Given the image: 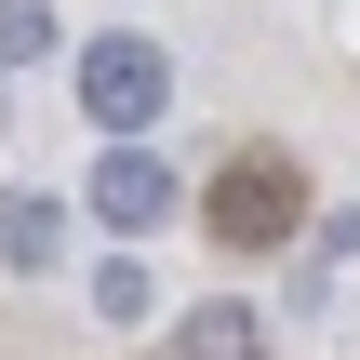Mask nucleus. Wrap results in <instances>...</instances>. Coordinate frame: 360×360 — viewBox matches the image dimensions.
Returning <instances> with one entry per match:
<instances>
[{
    "label": "nucleus",
    "mask_w": 360,
    "mask_h": 360,
    "mask_svg": "<svg viewBox=\"0 0 360 360\" xmlns=\"http://www.w3.org/2000/svg\"><path fill=\"white\" fill-rule=\"evenodd\" d=\"M294 227H307V174H294L281 147H240V160L214 174V240H227V254H281Z\"/></svg>",
    "instance_id": "nucleus-1"
},
{
    "label": "nucleus",
    "mask_w": 360,
    "mask_h": 360,
    "mask_svg": "<svg viewBox=\"0 0 360 360\" xmlns=\"http://www.w3.org/2000/svg\"><path fill=\"white\" fill-rule=\"evenodd\" d=\"M80 107H94V134H147V120L174 107V53H160V40H134V27L80 40Z\"/></svg>",
    "instance_id": "nucleus-2"
},
{
    "label": "nucleus",
    "mask_w": 360,
    "mask_h": 360,
    "mask_svg": "<svg viewBox=\"0 0 360 360\" xmlns=\"http://www.w3.org/2000/svg\"><path fill=\"white\" fill-rule=\"evenodd\" d=\"M80 200H94V214H107L120 240H147V227L174 214V160H160L147 134H107V147H94V187H80Z\"/></svg>",
    "instance_id": "nucleus-3"
},
{
    "label": "nucleus",
    "mask_w": 360,
    "mask_h": 360,
    "mask_svg": "<svg viewBox=\"0 0 360 360\" xmlns=\"http://www.w3.org/2000/svg\"><path fill=\"white\" fill-rule=\"evenodd\" d=\"M67 254V200H40V187H0V267L27 281V267H53Z\"/></svg>",
    "instance_id": "nucleus-4"
},
{
    "label": "nucleus",
    "mask_w": 360,
    "mask_h": 360,
    "mask_svg": "<svg viewBox=\"0 0 360 360\" xmlns=\"http://www.w3.org/2000/svg\"><path fill=\"white\" fill-rule=\"evenodd\" d=\"M254 334H267V321H254L240 294H214V307H187V321H174V360H254Z\"/></svg>",
    "instance_id": "nucleus-5"
},
{
    "label": "nucleus",
    "mask_w": 360,
    "mask_h": 360,
    "mask_svg": "<svg viewBox=\"0 0 360 360\" xmlns=\"http://www.w3.org/2000/svg\"><path fill=\"white\" fill-rule=\"evenodd\" d=\"M53 40H67V27H53V0H0V80H13V67H40Z\"/></svg>",
    "instance_id": "nucleus-6"
},
{
    "label": "nucleus",
    "mask_w": 360,
    "mask_h": 360,
    "mask_svg": "<svg viewBox=\"0 0 360 360\" xmlns=\"http://www.w3.org/2000/svg\"><path fill=\"white\" fill-rule=\"evenodd\" d=\"M147 307H160V294H147V267H134V254H107V267H94V321H120V334H134Z\"/></svg>",
    "instance_id": "nucleus-7"
}]
</instances>
